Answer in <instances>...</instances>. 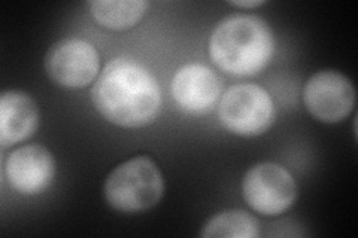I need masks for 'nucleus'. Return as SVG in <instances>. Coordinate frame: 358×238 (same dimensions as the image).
<instances>
[{
	"label": "nucleus",
	"mask_w": 358,
	"mask_h": 238,
	"mask_svg": "<svg viewBox=\"0 0 358 238\" xmlns=\"http://www.w3.org/2000/svg\"><path fill=\"white\" fill-rule=\"evenodd\" d=\"M5 174L20 194L35 195L47 189L55 174L52 154L41 144H27L8 156Z\"/></svg>",
	"instance_id": "8"
},
{
	"label": "nucleus",
	"mask_w": 358,
	"mask_h": 238,
	"mask_svg": "<svg viewBox=\"0 0 358 238\" xmlns=\"http://www.w3.org/2000/svg\"><path fill=\"white\" fill-rule=\"evenodd\" d=\"M148 0H96L90 3L93 18L110 30L133 27L150 9Z\"/></svg>",
	"instance_id": "11"
},
{
	"label": "nucleus",
	"mask_w": 358,
	"mask_h": 238,
	"mask_svg": "<svg viewBox=\"0 0 358 238\" xmlns=\"http://www.w3.org/2000/svg\"><path fill=\"white\" fill-rule=\"evenodd\" d=\"M222 84L218 75L200 63L185 64L172 79L176 105L193 115H201L217 105Z\"/></svg>",
	"instance_id": "9"
},
{
	"label": "nucleus",
	"mask_w": 358,
	"mask_h": 238,
	"mask_svg": "<svg viewBox=\"0 0 358 238\" xmlns=\"http://www.w3.org/2000/svg\"><path fill=\"white\" fill-rule=\"evenodd\" d=\"M275 38L267 22L255 15L222 20L209 39V54L218 69L234 76L262 72L272 60Z\"/></svg>",
	"instance_id": "2"
},
{
	"label": "nucleus",
	"mask_w": 358,
	"mask_h": 238,
	"mask_svg": "<svg viewBox=\"0 0 358 238\" xmlns=\"http://www.w3.org/2000/svg\"><path fill=\"white\" fill-rule=\"evenodd\" d=\"M259 235V221L243 210H229L217 214L206 222L200 232V237L205 238H257Z\"/></svg>",
	"instance_id": "12"
},
{
	"label": "nucleus",
	"mask_w": 358,
	"mask_h": 238,
	"mask_svg": "<svg viewBox=\"0 0 358 238\" xmlns=\"http://www.w3.org/2000/svg\"><path fill=\"white\" fill-rule=\"evenodd\" d=\"M308 112L321 122H341L355 106V88L350 77L338 70L312 75L303 88Z\"/></svg>",
	"instance_id": "7"
},
{
	"label": "nucleus",
	"mask_w": 358,
	"mask_h": 238,
	"mask_svg": "<svg viewBox=\"0 0 358 238\" xmlns=\"http://www.w3.org/2000/svg\"><path fill=\"white\" fill-rule=\"evenodd\" d=\"M92 97L100 115L122 128L148 126L162 106L159 82L142 64L127 57L106 64Z\"/></svg>",
	"instance_id": "1"
},
{
	"label": "nucleus",
	"mask_w": 358,
	"mask_h": 238,
	"mask_svg": "<svg viewBox=\"0 0 358 238\" xmlns=\"http://www.w3.org/2000/svg\"><path fill=\"white\" fill-rule=\"evenodd\" d=\"M39 126V109L27 93L9 89L0 96V143L3 147L31 137Z\"/></svg>",
	"instance_id": "10"
},
{
	"label": "nucleus",
	"mask_w": 358,
	"mask_h": 238,
	"mask_svg": "<svg viewBox=\"0 0 358 238\" xmlns=\"http://www.w3.org/2000/svg\"><path fill=\"white\" fill-rule=\"evenodd\" d=\"M99 67L97 50L90 42L78 38H67L52 45L45 57L48 76L64 88H84L92 84Z\"/></svg>",
	"instance_id": "6"
},
{
	"label": "nucleus",
	"mask_w": 358,
	"mask_h": 238,
	"mask_svg": "<svg viewBox=\"0 0 358 238\" xmlns=\"http://www.w3.org/2000/svg\"><path fill=\"white\" fill-rule=\"evenodd\" d=\"M242 194L248 206L264 216L287 211L297 198V185L287 168L275 163L257 164L242 180Z\"/></svg>",
	"instance_id": "5"
},
{
	"label": "nucleus",
	"mask_w": 358,
	"mask_h": 238,
	"mask_svg": "<svg viewBox=\"0 0 358 238\" xmlns=\"http://www.w3.org/2000/svg\"><path fill=\"white\" fill-rule=\"evenodd\" d=\"M218 117L227 131L255 137L266 133L275 121L271 94L255 84H239L229 88L221 97Z\"/></svg>",
	"instance_id": "4"
},
{
	"label": "nucleus",
	"mask_w": 358,
	"mask_h": 238,
	"mask_svg": "<svg viewBox=\"0 0 358 238\" xmlns=\"http://www.w3.org/2000/svg\"><path fill=\"white\" fill-rule=\"evenodd\" d=\"M160 168L148 156H136L120 164L108 176L103 194L112 209L136 213L154 207L163 197Z\"/></svg>",
	"instance_id": "3"
},
{
	"label": "nucleus",
	"mask_w": 358,
	"mask_h": 238,
	"mask_svg": "<svg viewBox=\"0 0 358 238\" xmlns=\"http://www.w3.org/2000/svg\"><path fill=\"white\" fill-rule=\"evenodd\" d=\"M264 0H239V2H229V5L242 8V9H252V8H259L264 5Z\"/></svg>",
	"instance_id": "13"
}]
</instances>
